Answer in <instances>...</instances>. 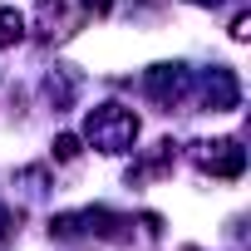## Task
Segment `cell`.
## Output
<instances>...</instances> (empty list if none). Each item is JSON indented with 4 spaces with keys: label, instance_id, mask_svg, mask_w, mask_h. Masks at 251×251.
<instances>
[{
    "label": "cell",
    "instance_id": "obj_1",
    "mask_svg": "<svg viewBox=\"0 0 251 251\" xmlns=\"http://www.w3.org/2000/svg\"><path fill=\"white\" fill-rule=\"evenodd\" d=\"M84 143L99 148V153H108V158L133 153V143H138V113L123 108V103H99V108H89V118H84Z\"/></svg>",
    "mask_w": 251,
    "mask_h": 251
},
{
    "label": "cell",
    "instance_id": "obj_2",
    "mask_svg": "<svg viewBox=\"0 0 251 251\" xmlns=\"http://www.w3.org/2000/svg\"><path fill=\"white\" fill-rule=\"evenodd\" d=\"M192 163L212 177H241L246 173V148L236 138H202V143H192Z\"/></svg>",
    "mask_w": 251,
    "mask_h": 251
},
{
    "label": "cell",
    "instance_id": "obj_3",
    "mask_svg": "<svg viewBox=\"0 0 251 251\" xmlns=\"http://www.w3.org/2000/svg\"><path fill=\"white\" fill-rule=\"evenodd\" d=\"M143 89H148L153 103L177 108V103L192 94V74H187V64H153V69L143 74Z\"/></svg>",
    "mask_w": 251,
    "mask_h": 251
},
{
    "label": "cell",
    "instance_id": "obj_4",
    "mask_svg": "<svg viewBox=\"0 0 251 251\" xmlns=\"http://www.w3.org/2000/svg\"><path fill=\"white\" fill-rule=\"evenodd\" d=\"M202 103H207L212 113H226V108L241 103V84H236V74H231L226 64H217V69L202 79Z\"/></svg>",
    "mask_w": 251,
    "mask_h": 251
},
{
    "label": "cell",
    "instance_id": "obj_5",
    "mask_svg": "<svg viewBox=\"0 0 251 251\" xmlns=\"http://www.w3.org/2000/svg\"><path fill=\"white\" fill-rule=\"evenodd\" d=\"M69 30H74L69 0H40V10H35V35H40V40H64Z\"/></svg>",
    "mask_w": 251,
    "mask_h": 251
},
{
    "label": "cell",
    "instance_id": "obj_6",
    "mask_svg": "<svg viewBox=\"0 0 251 251\" xmlns=\"http://www.w3.org/2000/svg\"><path fill=\"white\" fill-rule=\"evenodd\" d=\"M173 163H177V148H173V138H163V143H153V148L143 153V163L128 173V182H148V177H163V173H173Z\"/></svg>",
    "mask_w": 251,
    "mask_h": 251
},
{
    "label": "cell",
    "instance_id": "obj_7",
    "mask_svg": "<svg viewBox=\"0 0 251 251\" xmlns=\"http://www.w3.org/2000/svg\"><path fill=\"white\" fill-rule=\"evenodd\" d=\"M25 40V15L15 5H0V50H15Z\"/></svg>",
    "mask_w": 251,
    "mask_h": 251
},
{
    "label": "cell",
    "instance_id": "obj_8",
    "mask_svg": "<svg viewBox=\"0 0 251 251\" xmlns=\"http://www.w3.org/2000/svg\"><path fill=\"white\" fill-rule=\"evenodd\" d=\"M45 99H50L54 108H69V103H74V79H69L64 69H54V74L45 79Z\"/></svg>",
    "mask_w": 251,
    "mask_h": 251
},
{
    "label": "cell",
    "instance_id": "obj_9",
    "mask_svg": "<svg viewBox=\"0 0 251 251\" xmlns=\"http://www.w3.org/2000/svg\"><path fill=\"white\" fill-rule=\"evenodd\" d=\"M79 153H84V138H74V133H59V138H54V158H59V163H74Z\"/></svg>",
    "mask_w": 251,
    "mask_h": 251
},
{
    "label": "cell",
    "instance_id": "obj_10",
    "mask_svg": "<svg viewBox=\"0 0 251 251\" xmlns=\"http://www.w3.org/2000/svg\"><path fill=\"white\" fill-rule=\"evenodd\" d=\"M10 236H15V212L0 202V251H10Z\"/></svg>",
    "mask_w": 251,
    "mask_h": 251
},
{
    "label": "cell",
    "instance_id": "obj_11",
    "mask_svg": "<svg viewBox=\"0 0 251 251\" xmlns=\"http://www.w3.org/2000/svg\"><path fill=\"white\" fill-rule=\"evenodd\" d=\"M15 177H20L30 192H45V182H50V173H45V168H25V173H15Z\"/></svg>",
    "mask_w": 251,
    "mask_h": 251
},
{
    "label": "cell",
    "instance_id": "obj_12",
    "mask_svg": "<svg viewBox=\"0 0 251 251\" xmlns=\"http://www.w3.org/2000/svg\"><path fill=\"white\" fill-rule=\"evenodd\" d=\"M231 40H236V45L251 40V15H236V20H231Z\"/></svg>",
    "mask_w": 251,
    "mask_h": 251
},
{
    "label": "cell",
    "instance_id": "obj_13",
    "mask_svg": "<svg viewBox=\"0 0 251 251\" xmlns=\"http://www.w3.org/2000/svg\"><path fill=\"white\" fill-rule=\"evenodd\" d=\"M79 5H84V15H108L113 0H79Z\"/></svg>",
    "mask_w": 251,
    "mask_h": 251
},
{
    "label": "cell",
    "instance_id": "obj_14",
    "mask_svg": "<svg viewBox=\"0 0 251 251\" xmlns=\"http://www.w3.org/2000/svg\"><path fill=\"white\" fill-rule=\"evenodd\" d=\"M192 5H222V0H192Z\"/></svg>",
    "mask_w": 251,
    "mask_h": 251
},
{
    "label": "cell",
    "instance_id": "obj_15",
    "mask_svg": "<svg viewBox=\"0 0 251 251\" xmlns=\"http://www.w3.org/2000/svg\"><path fill=\"white\" fill-rule=\"evenodd\" d=\"M187 251H197V246H187Z\"/></svg>",
    "mask_w": 251,
    "mask_h": 251
}]
</instances>
